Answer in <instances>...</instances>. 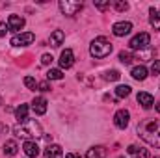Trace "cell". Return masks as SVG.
<instances>
[{"instance_id":"2e32d148","label":"cell","mask_w":160,"mask_h":158,"mask_svg":"<svg viewBox=\"0 0 160 158\" xmlns=\"http://www.w3.org/2000/svg\"><path fill=\"white\" fill-rule=\"evenodd\" d=\"M17 151H19V145H17L15 140H8V141L4 143V155H6V156H15Z\"/></svg>"},{"instance_id":"ac0fdd59","label":"cell","mask_w":160,"mask_h":158,"mask_svg":"<svg viewBox=\"0 0 160 158\" xmlns=\"http://www.w3.org/2000/svg\"><path fill=\"white\" fill-rule=\"evenodd\" d=\"M147 73H149V71H147V67H143V65H138V67H134V69L130 71L132 78H134V80H140V82L147 78Z\"/></svg>"},{"instance_id":"83f0119b","label":"cell","mask_w":160,"mask_h":158,"mask_svg":"<svg viewBox=\"0 0 160 158\" xmlns=\"http://www.w3.org/2000/svg\"><path fill=\"white\" fill-rule=\"evenodd\" d=\"M110 0H106V2H95V7L97 9H101V11H106V9H110Z\"/></svg>"},{"instance_id":"277c9868","label":"cell","mask_w":160,"mask_h":158,"mask_svg":"<svg viewBox=\"0 0 160 158\" xmlns=\"http://www.w3.org/2000/svg\"><path fill=\"white\" fill-rule=\"evenodd\" d=\"M82 7H84V4H82V2H73V0H60V9H62V13H63V15H67V17H73V15H77L78 11H82Z\"/></svg>"},{"instance_id":"74e56055","label":"cell","mask_w":160,"mask_h":158,"mask_svg":"<svg viewBox=\"0 0 160 158\" xmlns=\"http://www.w3.org/2000/svg\"><path fill=\"white\" fill-rule=\"evenodd\" d=\"M158 15H160V13H158Z\"/></svg>"},{"instance_id":"cb8c5ba5","label":"cell","mask_w":160,"mask_h":158,"mask_svg":"<svg viewBox=\"0 0 160 158\" xmlns=\"http://www.w3.org/2000/svg\"><path fill=\"white\" fill-rule=\"evenodd\" d=\"M132 60H134V56H132L130 52H125V50H121L119 52V62L121 63L128 65V63H132Z\"/></svg>"},{"instance_id":"836d02e7","label":"cell","mask_w":160,"mask_h":158,"mask_svg":"<svg viewBox=\"0 0 160 158\" xmlns=\"http://www.w3.org/2000/svg\"><path fill=\"white\" fill-rule=\"evenodd\" d=\"M65 158H80L78 155H75V153H69V155H65Z\"/></svg>"},{"instance_id":"4dcf8cb0","label":"cell","mask_w":160,"mask_h":158,"mask_svg":"<svg viewBox=\"0 0 160 158\" xmlns=\"http://www.w3.org/2000/svg\"><path fill=\"white\" fill-rule=\"evenodd\" d=\"M38 89L39 91H50V86H48V82H39L38 84Z\"/></svg>"},{"instance_id":"5b68a950","label":"cell","mask_w":160,"mask_h":158,"mask_svg":"<svg viewBox=\"0 0 160 158\" xmlns=\"http://www.w3.org/2000/svg\"><path fill=\"white\" fill-rule=\"evenodd\" d=\"M149 45H151V36L145 34V32L134 36V37L130 39V43H128V47H130L132 50H143V48H149Z\"/></svg>"},{"instance_id":"ba28073f","label":"cell","mask_w":160,"mask_h":158,"mask_svg":"<svg viewBox=\"0 0 160 158\" xmlns=\"http://www.w3.org/2000/svg\"><path fill=\"white\" fill-rule=\"evenodd\" d=\"M75 65V54L71 48H65L62 54H60V67L62 69H71Z\"/></svg>"},{"instance_id":"1f68e13d","label":"cell","mask_w":160,"mask_h":158,"mask_svg":"<svg viewBox=\"0 0 160 158\" xmlns=\"http://www.w3.org/2000/svg\"><path fill=\"white\" fill-rule=\"evenodd\" d=\"M8 30H9V28H8V24H6V22H0V37H4Z\"/></svg>"},{"instance_id":"f1b7e54d","label":"cell","mask_w":160,"mask_h":158,"mask_svg":"<svg viewBox=\"0 0 160 158\" xmlns=\"http://www.w3.org/2000/svg\"><path fill=\"white\" fill-rule=\"evenodd\" d=\"M151 73H153V75H160V60H155V62H153Z\"/></svg>"},{"instance_id":"e0dca14e","label":"cell","mask_w":160,"mask_h":158,"mask_svg":"<svg viewBox=\"0 0 160 158\" xmlns=\"http://www.w3.org/2000/svg\"><path fill=\"white\" fill-rule=\"evenodd\" d=\"M63 39H65V34H63L62 30H54V32L50 34L48 43H50V47H60V45L63 43Z\"/></svg>"},{"instance_id":"8992f818","label":"cell","mask_w":160,"mask_h":158,"mask_svg":"<svg viewBox=\"0 0 160 158\" xmlns=\"http://www.w3.org/2000/svg\"><path fill=\"white\" fill-rule=\"evenodd\" d=\"M34 39H36V36L32 32H22V34H17L11 37V45L13 47H26V45L34 43Z\"/></svg>"},{"instance_id":"6da1fadb","label":"cell","mask_w":160,"mask_h":158,"mask_svg":"<svg viewBox=\"0 0 160 158\" xmlns=\"http://www.w3.org/2000/svg\"><path fill=\"white\" fill-rule=\"evenodd\" d=\"M138 136L151 147H160V119H142L138 123Z\"/></svg>"},{"instance_id":"5bb4252c","label":"cell","mask_w":160,"mask_h":158,"mask_svg":"<svg viewBox=\"0 0 160 158\" xmlns=\"http://www.w3.org/2000/svg\"><path fill=\"white\" fill-rule=\"evenodd\" d=\"M22 151L26 153L28 158H36L39 155V147H38L36 141H24V143H22Z\"/></svg>"},{"instance_id":"7402d4cb","label":"cell","mask_w":160,"mask_h":158,"mask_svg":"<svg viewBox=\"0 0 160 158\" xmlns=\"http://www.w3.org/2000/svg\"><path fill=\"white\" fill-rule=\"evenodd\" d=\"M155 56V52H153V48H143V50H138V54H136V58L138 60H151Z\"/></svg>"},{"instance_id":"d4e9b609","label":"cell","mask_w":160,"mask_h":158,"mask_svg":"<svg viewBox=\"0 0 160 158\" xmlns=\"http://www.w3.org/2000/svg\"><path fill=\"white\" fill-rule=\"evenodd\" d=\"M119 71H116V69H112V71H106L104 73V80H110V82H116V80H119Z\"/></svg>"},{"instance_id":"e575fe53","label":"cell","mask_w":160,"mask_h":158,"mask_svg":"<svg viewBox=\"0 0 160 158\" xmlns=\"http://www.w3.org/2000/svg\"><path fill=\"white\" fill-rule=\"evenodd\" d=\"M155 108H157V112H160V102L158 104H155Z\"/></svg>"},{"instance_id":"44dd1931","label":"cell","mask_w":160,"mask_h":158,"mask_svg":"<svg viewBox=\"0 0 160 158\" xmlns=\"http://www.w3.org/2000/svg\"><path fill=\"white\" fill-rule=\"evenodd\" d=\"M116 95L119 97V99H125V97H128L130 95V86H127V84H121L116 87Z\"/></svg>"},{"instance_id":"3957f363","label":"cell","mask_w":160,"mask_h":158,"mask_svg":"<svg viewBox=\"0 0 160 158\" xmlns=\"http://www.w3.org/2000/svg\"><path fill=\"white\" fill-rule=\"evenodd\" d=\"M112 48H114V45L110 43V41L106 39V37H102V36H99V37H95V39L91 41V45H89V54L93 56V58H106V56H110V52H112Z\"/></svg>"},{"instance_id":"603a6c76","label":"cell","mask_w":160,"mask_h":158,"mask_svg":"<svg viewBox=\"0 0 160 158\" xmlns=\"http://www.w3.org/2000/svg\"><path fill=\"white\" fill-rule=\"evenodd\" d=\"M47 78L48 80H62L63 78V73H62V69H50L47 73Z\"/></svg>"},{"instance_id":"9a60e30c","label":"cell","mask_w":160,"mask_h":158,"mask_svg":"<svg viewBox=\"0 0 160 158\" xmlns=\"http://www.w3.org/2000/svg\"><path fill=\"white\" fill-rule=\"evenodd\" d=\"M45 158H63V151H62V147L60 145H48L47 149H45Z\"/></svg>"},{"instance_id":"9c48e42d","label":"cell","mask_w":160,"mask_h":158,"mask_svg":"<svg viewBox=\"0 0 160 158\" xmlns=\"http://www.w3.org/2000/svg\"><path fill=\"white\" fill-rule=\"evenodd\" d=\"M24 17H21V15H9V19H8V28L11 30V32H21L22 28H24Z\"/></svg>"},{"instance_id":"7c38bea8","label":"cell","mask_w":160,"mask_h":158,"mask_svg":"<svg viewBox=\"0 0 160 158\" xmlns=\"http://www.w3.org/2000/svg\"><path fill=\"white\" fill-rule=\"evenodd\" d=\"M136 99H138V102L142 104V108H145V110L153 108V104H155V99H153V95H151V93H147V91H140Z\"/></svg>"},{"instance_id":"d6986e66","label":"cell","mask_w":160,"mask_h":158,"mask_svg":"<svg viewBox=\"0 0 160 158\" xmlns=\"http://www.w3.org/2000/svg\"><path fill=\"white\" fill-rule=\"evenodd\" d=\"M15 117H17L19 123H21V121H26V119H28V104H21V106L15 110Z\"/></svg>"},{"instance_id":"4fadbf2b","label":"cell","mask_w":160,"mask_h":158,"mask_svg":"<svg viewBox=\"0 0 160 158\" xmlns=\"http://www.w3.org/2000/svg\"><path fill=\"white\" fill-rule=\"evenodd\" d=\"M47 99L45 97H36L34 101H32V110L36 112V116H43L45 112H47Z\"/></svg>"},{"instance_id":"d590c367","label":"cell","mask_w":160,"mask_h":158,"mask_svg":"<svg viewBox=\"0 0 160 158\" xmlns=\"http://www.w3.org/2000/svg\"><path fill=\"white\" fill-rule=\"evenodd\" d=\"M0 104H2V97H0Z\"/></svg>"},{"instance_id":"d6a6232c","label":"cell","mask_w":160,"mask_h":158,"mask_svg":"<svg viewBox=\"0 0 160 158\" xmlns=\"http://www.w3.org/2000/svg\"><path fill=\"white\" fill-rule=\"evenodd\" d=\"M6 132H8V125L0 123V136H2V134H6Z\"/></svg>"},{"instance_id":"8fae6325","label":"cell","mask_w":160,"mask_h":158,"mask_svg":"<svg viewBox=\"0 0 160 158\" xmlns=\"http://www.w3.org/2000/svg\"><path fill=\"white\" fill-rule=\"evenodd\" d=\"M108 156V149L104 145H95V147H89L86 158H106Z\"/></svg>"},{"instance_id":"52a82bcc","label":"cell","mask_w":160,"mask_h":158,"mask_svg":"<svg viewBox=\"0 0 160 158\" xmlns=\"http://www.w3.org/2000/svg\"><path fill=\"white\" fill-rule=\"evenodd\" d=\"M130 30H132V22H128V21H119V22H116V24L112 26V34H114L116 37H125V36H128Z\"/></svg>"},{"instance_id":"7a4b0ae2","label":"cell","mask_w":160,"mask_h":158,"mask_svg":"<svg viewBox=\"0 0 160 158\" xmlns=\"http://www.w3.org/2000/svg\"><path fill=\"white\" fill-rule=\"evenodd\" d=\"M13 134L24 141H36L38 138L43 136V130H41L39 121L36 119H26V121H21L13 126Z\"/></svg>"},{"instance_id":"30bf717a","label":"cell","mask_w":160,"mask_h":158,"mask_svg":"<svg viewBox=\"0 0 160 158\" xmlns=\"http://www.w3.org/2000/svg\"><path fill=\"white\" fill-rule=\"evenodd\" d=\"M128 121H130V114L128 110H118L116 116H114V123L118 128H127L128 126Z\"/></svg>"},{"instance_id":"484cf974","label":"cell","mask_w":160,"mask_h":158,"mask_svg":"<svg viewBox=\"0 0 160 158\" xmlns=\"http://www.w3.org/2000/svg\"><path fill=\"white\" fill-rule=\"evenodd\" d=\"M24 86H26L28 89L36 91V87H38V82H36V78H32V77H26V78H24Z\"/></svg>"},{"instance_id":"4316f807","label":"cell","mask_w":160,"mask_h":158,"mask_svg":"<svg viewBox=\"0 0 160 158\" xmlns=\"http://www.w3.org/2000/svg\"><path fill=\"white\" fill-rule=\"evenodd\" d=\"M114 7H116L118 11H127V9H128V2H125V0H118V2H114Z\"/></svg>"},{"instance_id":"ffe728a7","label":"cell","mask_w":160,"mask_h":158,"mask_svg":"<svg viewBox=\"0 0 160 158\" xmlns=\"http://www.w3.org/2000/svg\"><path fill=\"white\" fill-rule=\"evenodd\" d=\"M149 13H151V17H149L151 26H153L155 30H160V15H158V11H157L155 7H151V9H149Z\"/></svg>"},{"instance_id":"f546056e","label":"cell","mask_w":160,"mask_h":158,"mask_svg":"<svg viewBox=\"0 0 160 158\" xmlns=\"http://www.w3.org/2000/svg\"><path fill=\"white\" fill-rule=\"evenodd\" d=\"M52 60H54V58H52L50 54H43V56H41V63H43V65H50Z\"/></svg>"},{"instance_id":"8d00e7d4","label":"cell","mask_w":160,"mask_h":158,"mask_svg":"<svg viewBox=\"0 0 160 158\" xmlns=\"http://www.w3.org/2000/svg\"><path fill=\"white\" fill-rule=\"evenodd\" d=\"M119 158H123V156H119Z\"/></svg>"}]
</instances>
